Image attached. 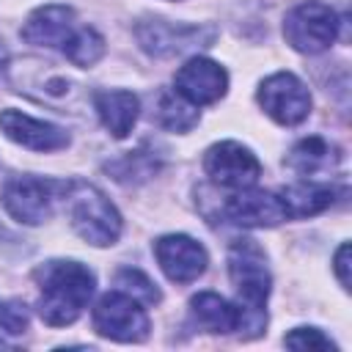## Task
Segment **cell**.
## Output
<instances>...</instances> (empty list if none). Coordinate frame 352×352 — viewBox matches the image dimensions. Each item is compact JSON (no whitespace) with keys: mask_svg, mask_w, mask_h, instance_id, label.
<instances>
[{"mask_svg":"<svg viewBox=\"0 0 352 352\" xmlns=\"http://www.w3.org/2000/svg\"><path fill=\"white\" fill-rule=\"evenodd\" d=\"M38 283V316L50 327H66L80 319L96 292V275L72 258H52L33 270Z\"/></svg>","mask_w":352,"mask_h":352,"instance_id":"6da1fadb","label":"cell"},{"mask_svg":"<svg viewBox=\"0 0 352 352\" xmlns=\"http://www.w3.org/2000/svg\"><path fill=\"white\" fill-rule=\"evenodd\" d=\"M228 278L242 308L239 333L245 338L261 336L267 327V300L272 289V275L267 267V253L256 239L239 236L228 245Z\"/></svg>","mask_w":352,"mask_h":352,"instance_id":"7a4b0ae2","label":"cell"},{"mask_svg":"<svg viewBox=\"0 0 352 352\" xmlns=\"http://www.w3.org/2000/svg\"><path fill=\"white\" fill-rule=\"evenodd\" d=\"M60 201H63L69 226L82 242L94 248H110L118 242L124 228L121 214L99 187L82 179H69Z\"/></svg>","mask_w":352,"mask_h":352,"instance_id":"3957f363","label":"cell"},{"mask_svg":"<svg viewBox=\"0 0 352 352\" xmlns=\"http://www.w3.org/2000/svg\"><path fill=\"white\" fill-rule=\"evenodd\" d=\"M338 28H341V16L336 14V8H330L322 0H305L286 14L283 38L292 50L302 55H316L324 52L338 38Z\"/></svg>","mask_w":352,"mask_h":352,"instance_id":"277c9868","label":"cell"},{"mask_svg":"<svg viewBox=\"0 0 352 352\" xmlns=\"http://www.w3.org/2000/svg\"><path fill=\"white\" fill-rule=\"evenodd\" d=\"M66 192V182L41 179V176H11L3 184L0 201L6 212L22 226H41L52 217L55 201Z\"/></svg>","mask_w":352,"mask_h":352,"instance_id":"5b68a950","label":"cell"},{"mask_svg":"<svg viewBox=\"0 0 352 352\" xmlns=\"http://www.w3.org/2000/svg\"><path fill=\"white\" fill-rule=\"evenodd\" d=\"M91 319H94V330L99 336H104L110 341H121V344H138L151 330L143 302H138L135 297H129L118 289L99 297Z\"/></svg>","mask_w":352,"mask_h":352,"instance_id":"8992f818","label":"cell"},{"mask_svg":"<svg viewBox=\"0 0 352 352\" xmlns=\"http://www.w3.org/2000/svg\"><path fill=\"white\" fill-rule=\"evenodd\" d=\"M261 110L280 126H297L311 116V94L305 82L292 72L270 74L256 94Z\"/></svg>","mask_w":352,"mask_h":352,"instance_id":"52a82bcc","label":"cell"},{"mask_svg":"<svg viewBox=\"0 0 352 352\" xmlns=\"http://www.w3.org/2000/svg\"><path fill=\"white\" fill-rule=\"evenodd\" d=\"M204 173L212 179V184L236 192V190L256 187V182L261 176V162L248 146H242L236 140H220L206 148Z\"/></svg>","mask_w":352,"mask_h":352,"instance_id":"ba28073f","label":"cell"},{"mask_svg":"<svg viewBox=\"0 0 352 352\" xmlns=\"http://www.w3.org/2000/svg\"><path fill=\"white\" fill-rule=\"evenodd\" d=\"M135 36L143 52L154 58H168V55H179L195 47H209L217 38V30L204 28V25H182V22L176 25L165 19H146L135 28Z\"/></svg>","mask_w":352,"mask_h":352,"instance_id":"9c48e42d","label":"cell"},{"mask_svg":"<svg viewBox=\"0 0 352 352\" xmlns=\"http://www.w3.org/2000/svg\"><path fill=\"white\" fill-rule=\"evenodd\" d=\"M154 256L160 270L173 283H192L206 272L209 253L206 248L187 234H165L154 242Z\"/></svg>","mask_w":352,"mask_h":352,"instance_id":"30bf717a","label":"cell"},{"mask_svg":"<svg viewBox=\"0 0 352 352\" xmlns=\"http://www.w3.org/2000/svg\"><path fill=\"white\" fill-rule=\"evenodd\" d=\"M173 91L187 99L190 104L195 107H204V104H214L226 96L228 91V72L217 63V60H209V58H190L173 77Z\"/></svg>","mask_w":352,"mask_h":352,"instance_id":"8fae6325","label":"cell"},{"mask_svg":"<svg viewBox=\"0 0 352 352\" xmlns=\"http://www.w3.org/2000/svg\"><path fill=\"white\" fill-rule=\"evenodd\" d=\"M223 217L242 228H272L283 220H289L286 206L278 192L270 190H236L223 201Z\"/></svg>","mask_w":352,"mask_h":352,"instance_id":"7c38bea8","label":"cell"},{"mask_svg":"<svg viewBox=\"0 0 352 352\" xmlns=\"http://www.w3.org/2000/svg\"><path fill=\"white\" fill-rule=\"evenodd\" d=\"M82 25H77V14L69 6L60 3H47L36 8L28 22L22 25V38L36 47H52V50H66L69 41L77 36Z\"/></svg>","mask_w":352,"mask_h":352,"instance_id":"4fadbf2b","label":"cell"},{"mask_svg":"<svg viewBox=\"0 0 352 352\" xmlns=\"http://www.w3.org/2000/svg\"><path fill=\"white\" fill-rule=\"evenodd\" d=\"M0 129L8 140L30 148V151H58V148H66L69 146V135L66 129L50 124V121H41V118H33L22 110H3L0 113Z\"/></svg>","mask_w":352,"mask_h":352,"instance_id":"5bb4252c","label":"cell"},{"mask_svg":"<svg viewBox=\"0 0 352 352\" xmlns=\"http://www.w3.org/2000/svg\"><path fill=\"white\" fill-rule=\"evenodd\" d=\"M94 107H96L102 126L118 140L132 132L140 116V99L132 91H96Z\"/></svg>","mask_w":352,"mask_h":352,"instance_id":"9a60e30c","label":"cell"},{"mask_svg":"<svg viewBox=\"0 0 352 352\" xmlns=\"http://www.w3.org/2000/svg\"><path fill=\"white\" fill-rule=\"evenodd\" d=\"M190 316L206 333L226 336V333H239L242 327V308L214 292H198L190 300Z\"/></svg>","mask_w":352,"mask_h":352,"instance_id":"2e32d148","label":"cell"},{"mask_svg":"<svg viewBox=\"0 0 352 352\" xmlns=\"http://www.w3.org/2000/svg\"><path fill=\"white\" fill-rule=\"evenodd\" d=\"M280 201L286 206V214L289 220H300V217H314L324 209H330L336 204V195L338 190L330 187V184H319V182H294L289 187H283L280 192Z\"/></svg>","mask_w":352,"mask_h":352,"instance_id":"e0dca14e","label":"cell"},{"mask_svg":"<svg viewBox=\"0 0 352 352\" xmlns=\"http://www.w3.org/2000/svg\"><path fill=\"white\" fill-rule=\"evenodd\" d=\"M341 160H344V154L336 143L324 140L322 135H311V138H302L300 143H294V148L286 157V165L302 176H314L322 170H336L341 165Z\"/></svg>","mask_w":352,"mask_h":352,"instance_id":"ac0fdd59","label":"cell"},{"mask_svg":"<svg viewBox=\"0 0 352 352\" xmlns=\"http://www.w3.org/2000/svg\"><path fill=\"white\" fill-rule=\"evenodd\" d=\"M104 170L121 182V184H140L146 179H151L157 170H160V157H154V151H146V148H138V151H126L121 154L118 160L107 162Z\"/></svg>","mask_w":352,"mask_h":352,"instance_id":"d6986e66","label":"cell"},{"mask_svg":"<svg viewBox=\"0 0 352 352\" xmlns=\"http://www.w3.org/2000/svg\"><path fill=\"white\" fill-rule=\"evenodd\" d=\"M157 121L168 132H190L198 124V110H195V104L182 99L176 91L173 94H162L160 104H157Z\"/></svg>","mask_w":352,"mask_h":352,"instance_id":"ffe728a7","label":"cell"},{"mask_svg":"<svg viewBox=\"0 0 352 352\" xmlns=\"http://www.w3.org/2000/svg\"><path fill=\"white\" fill-rule=\"evenodd\" d=\"M63 55H66L74 66L88 69V66H94L96 60H102V55H104V38H102L94 28H80L77 36L69 41V47L63 50Z\"/></svg>","mask_w":352,"mask_h":352,"instance_id":"44dd1931","label":"cell"},{"mask_svg":"<svg viewBox=\"0 0 352 352\" xmlns=\"http://www.w3.org/2000/svg\"><path fill=\"white\" fill-rule=\"evenodd\" d=\"M116 289L124 292V294H129V297H135V300L143 302V305H154V302L162 300L157 283H154L146 272H140V270H135V267H121V270L116 272Z\"/></svg>","mask_w":352,"mask_h":352,"instance_id":"7402d4cb","label":"cell"},{"mask_svg":"<svg viewBox=\"0 0 352 352\" xmlns=\"http://www.w3.org/2000/svg\"><path fill=\"white\" fill-rule=\"evenodd\" d=\"M283 344L289 349H336V344L316 327H294L292 333H286Z\"/></svg>","mask_w":352,"mask_h":352,"instance_id":"603a6c76","label":"cell"},{"mask_svg":"<svg viewBox=\"0 0 352 352\" xmlns=\"http://www.w3.org/2000/svg\"><path fill=\"white\" fill-rule=\"evenodd\" d=\"M0 330L11 336L28 330V308L19 300H0Z\"/></svg>","mask_w":352,"mask_h":352,"instance_id":"cb8c5ba5","label":"cell"},{"mask_svg":"<svg viewBox=\"0 0 352 352\" xmlns=\"http://www.w3.org/2000/svg\"><path fill=\"white\" fill-rule=\"evenodd\" d=\"M333 270L338 275V283L344 292H349V242H344L333 256Z\"/></svg>","mask_w":352,"mask_h":352,"instance_id":"d4e9b609","label":"cell"},{"mask_svg":"<svg viewBox=\"0 0 352 352\" xmlns=\"http://www.w3.org/2000/svg\"><path fill=\"white\" fill-rule=\"evenodd\" d=\"M6 58H8V52H6V47H3V41H0V69H3V63H6Z\"/></svg>","mask_w":352,"mask_h":352,"instance_id":"484cf974","label":"cell"}]
</instances>
